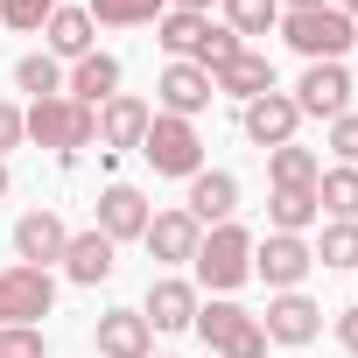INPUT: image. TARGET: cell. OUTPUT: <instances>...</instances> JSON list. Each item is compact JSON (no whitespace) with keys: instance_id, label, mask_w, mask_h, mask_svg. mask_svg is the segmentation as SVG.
<instances>
[{"instance_id":"obj_34","label":"cell","mask_w":358,"mask_h":358,"mask_svg":"<svg viewBox=\"0 0 358 358\" xmlns=\"http://www.w3.org/2000/svg\"><path fill=\"white\" fill-rule=\"evenodd\" d=\"M330 148H337L344 169H358V113H337L330 120Z\"/></svg>"},{"instance_id":"obj_4","label":"cell","mask_w":358,"mask_h":358,"mask_svg":"<svg viewBox=\"0 0 358 358\" xmlns=\"http://www.w3.org/2000/svg\"><path fill=\"white\" fill-rule=\"evenodd\" d=\"M141 155H148V169L155 176H190L204 169V141H197V120H169V113H155L148 120V134H141Z\"/></svg>"},{"instance_id":"obj_38","label":"cell","mask_w":358,"mask_h":358,"mask_svg":"<svg viewBox=\"0 0 358 358\" xmlns=\"http://www.w3.org/2000/svg\"><path fill=\"white\" fill-rule=\"evenodd\" d=\"M169 8H176V15H211L218 0H169Z\"/></svg>"},{"instance_id":"obj_26","label":"cell","mask_w":358,"mask_h":358,"mask_svg":"<svg viewBox=\"0 0 358 358\" xmlns=\"http://www.w3.org/2000/svg\"><path fill=\"white\" fill-rule=\"evenodd\" d=\"M85 15H92V22H106V29H148V22H162V15H169V0H92Z\"/></svg>"},{"instance_id":"obj_20","label":"cell","mask_w":358,"mask_h":358,"mask_svg":"<svg viewBox=\"0 0 358 358\" xmlns=\"http://www.w3.org/2000/svg\"><path fill=\"white\" fill-rule=\"evenodd\" d=\"M113 253H120V246H113V239H106L99 225H92V232H71V246H64V274H71L78 288H99V281H106V274L120 267Z\"/></svg>"},{"instance_id":"obj_29","label":"cell","mask_w":358,"mask_h":358,"mask_svg":"<svg viewBox=\"0 0 358 358\" xmlns=\"http://www.w3.org/2000/svg\"><path fill=\"white\" fill-rule=\"evenodd\" d=\"M15 85H22V92H36V99H57V92H64V64H57L50 50H36V57H22V64H15Z\"/></svg>"},{"instance_id":"obj_3","label":"cell","mask_w":358,"mask_h":358,"mask_svg":"<svg viewBox=\"0 0 358 358\" xmlns=\"http://www.w3.org/2000/svg\"><path fill=\"white\" fill-rule=\"evenodd\" d=\"M22 127H29V141H43V148H64V155H78V148H92L99 141V113L92 106H78V99H36L29 113H22Z\"/></svg>"},{"instance_id":"obj_39","label":"cell","mask_w":358,"mask_h":358,"mask_svg":"<svg viewBox=\"0 0 358 358\" xmlns=\"http://www.w3.org/2000/svg\"><path fill=\"white\" fill-rule=\"evenodd\" d=\"M288 8H330V0H288Z\"/></svg>"},{"instance_id":"obj_24","label":"cell","mask_w":358,"mask_h":358,"mask_svg":"<svg viewBox=\"0 0 358 358\" xmlns=\"http://www.w3.org/2000/svg\"><path fill=\"white\" fill-rule=\"evenodd\" d=\"M246 323H253V316H246L239 302H225V295H218V302H197V323H190V330H197L211 351H225V344H232Z\"/></svg>"},{"instance_id":"obj_33","label":"cell","mask_w":358,"mask_h":358,"mask_svg":"<svg viewBox=\"0 0 358 358\" xmlns=\"http://www.w3.org/2000/svg\"><path fill=\"white\" fill-rule=\"evenodd\" d=\"M57 8H64V0H0V22H8V29H43Z\"/></svg>"},{"instance_id":"obj_8","label":"cell","mask_w":358,"mask_h":358,"mask_svg":"<svg viewBox=\"0 0 358 358\" xmlns=\"http://www.w3.org/2000/svg\"><path fill=\"white\" fill-rule=\"evenodd\" d=\"M239 127H246V141H253V148H288V141H295V127H302V113H295V99H288V92H260V99L239 113Z\"/></svg>"},{"instance_id":"obj_31","label":"cell","mask_w":358,"mask_h":358,"mask_svg":"<svg viewBox=\"0 0 358 358\" xmlns=\"http://www.w3.org/2000/svg\"><path fill=\"white\" fill-rule=\"evenodd\" d=\"M309 253H316V267H358V225L330 218L323 225V246H309Z\"/></svg>"},{"instance_id":"obj_17","label":"cell","mask_w":358,"mask_h":358,"mask_svg":"<svg viewBox=\"0 0 358 358\" xmlns=\"http://www.w3.org/2000/svg\"><path fill=\"white\" fill-rule=\"evenodd\" d=\"M211 92H218V99H239V106H253L260 92H274V64H267L260 50H239L225 71H211Z\"/></svg>"},{"instance_id":"obj_1","label":"cell","mask_w":358,"mask_h":358,"mask_svg":"<svg viewBox=\"0 0 358 358\" xmlns=\"http://www.w3.org/2000/svg\"><path fill=\"white\" fill-rule=\"evenodd\" d=\"M281 36L309 64H344V50L358 43V22L344 8H281Z\"/></svg>"},{"instance_id":"obj_32","label":"cell","mask_w":358,"mask_h":358,"mask_svg":"<svg viewBox=\"0 0 358 358\" xmlns=\"http://www.w3.org/2000/svg\"><path fill=\"white\" fill-rule=\"evenodd\" d=\"M0 358H50L43 323H0Z\"/></svg>"},{"instance_id":"obj_18","label":"cell","mask_w":358,"mask_h":358,"mask_svg":"<svg viewBox=\"0 0 358 358\" xmlns=\"http://www.w3.org/2000/svg\"><path fill=\"white\" fill-rule=\"evenodd\" d=\"M148 218H155V211H148V197H141L134 183H113V190L99 197V232H106L113 246H120V239H141Z\"/></svg>"},{"instance_id":"obj_25","label":"cell","mask_w":358,"mask_h":358,"mask_svg":"<svg viewBox=\"0 0 358 358\" xmlns=\"http://www.w3.org/2000/svg\"><path fill=\"white\" fill-rule=\"evenodd\" d=\"M204 29H211V15H176V8H169V15L155 22V43L169 50V64H190V50H197Z\"/></svg>"},{"instance_id":"obj_40","label":"cell","mask_w":358,"mask_h":358,"mask_svg":"<svg viewBox=\"0 0 358 358\" xmlns=\"http://www.w3.org/2000/svg\"><path fill=\"white\" fill-rule=\"evenodd\" d=\"M0 197H8V162H0Z\"/></svg>"},{"instance_id":"obj_2","label":"cell","mask_w":358,"mask_h":358,"mask_svg":"<svg viewBox=\"0 0 358 358\" xmlns=\"http://www.w3.org/2000/svg\"><path fill=\"white\" fill-rule=\"evenodd\" d=\"M197 281L211 288V295H232L246 274H253V232L246 225H211L204 239H197Z\"/></svg>"},{"instance_id":"obj_16","label":"cell","mask_w":358,"mask_h":358,"mask_svg":"<svg viewBox=\"0 0 358 358\" xmlns=\"http://www.w3.org/2000/svg\"><path fill=\"white\" fill-rule=\"evenodd\" d=\"M120 92V57H106V50H92V57H78L71 64V78H64V99H78V106H106Z\"/></svg>"},{"instance_id":"obj_23","label":"cell","mask_w":358,"mask_h":358,"mask_svg":"<svg viewBox=\"0 0 358 358\" xmlns=\"http://www.w3.org/2000/svg\"><path fill=\"white\" fill-rule=\"evenodd\" d=\"M316 211H330V218H344V225H358V169H323L316 176Z\"/></svg>"},{"instance_id":"obj_14","label":"cell","mask_w":358,"mask_h":358,"mask_svg":"<svg viewBox=\"0 0 358 358\" xmlns=\"http://www.w3.org/2000/svg\"><path fill=\"white\" fill-rule=\"evenodd\" d=\"M99 358H155V330L141 309H106L99 316Z\"/></svg>"},{"instance_id":"obj_15","label":"cell","mask_w":358,"mask_h":358,"mask_svg":"<svg viewBox=\"0 0 358 358\" xmlns=\"http://www.w3.org/2000/svg\"><path fill=\"white\" fill-rule=\"evenodd\" d=\"M141 316H148V330H190L197 323V288L162 274V281H148V309Z\"/></svg>"},{"instance_id":"obj_12","label":"cell","mask_w":358,"mask_h":358,"mask_svg":"<svg viewBox=\"0 0 358 358\" xmlns=\"http://www.w3.org/2000/svg\"><path fill=\"white\" fill-rule=\"evenodd\" d=\"M155 99H162V113H169V120H197L218 92H211V71H197V64H169V71H162V85H155Z\"/></svg>"},{"instance_id":"obj_11","label":"cell","mask_w":358,"mask_h":358,"mask_svg":"<svg viewBox=\"0 0 358 358\" xmlns=\"http://www.w3.org/2000/svg\"><path fill=\"white\" fill-rule=\"evenodd\" d=\"M260 330H267V344H309V337L323 330V309H316L302 288H288V295H274V302H267Z\"/></svg>"},{"instance_id":"obj_22","label":"cell","mask_w":358,"mask_h":358,"mask_svg":"<svg viewBox=\"0 0 358 358\" xmlns=\"http://www.w3.org/2000/svg\"><path fill=\"white\" fill-rule=\"evenodd\" d=\"M267 176H274V190H316V176H323V162H316V148H267Z\"/></svg>"},{"instance_id":"obj_13","label":"cell","mask_w":358,"mask_h":358,"mask_svg":"<svg viewBox=\"0 0 358 358\" xmlns=\"http://www.w3.org/2000/svg\"><path fill=\"white\" fill-rule=\"evenodd\" d=\"M183 211H190L197 225H232V211H239V176H225V169H197Z\"/></svg>"},{"instance_id":"obj_27","label":"cell","mask_w":358,"mask_h":358,"mask_svg":"<svg viewBox=\"0 0 358 358\" xmlns=\"http://www.w3.org/2000/svg\"><path fill=\"white\" fill-rule=\"evenodd\" d=\"M267 218H274V232H295V239H302L323 211H316V190H274V197H267Z\"/></svg>"},{"instance_id":"obj_28","label":"cell","mask_w":358,"mask_h":358,"mask_svg":"<svg viewBox=\"0 0 358 358\" xmlns=\"http://www.w3.org/2000/svg\"><path fill=\"white\" fill-rule=\"evenodd\" d=\"M225 29L246 43V36H267L281 29V0H225Z\"/></svg>"},{"instance_id":"obj_19","label":"cell","mask_w":358,"mask_h":358,"mask_svg":"<svg viewBox=\"0 0 358 358\" xmlns=\"http://www.w3.org/2000/svg\"><path fill=\"white\" fill-rule=\"evenodd\" d=\"M64 246H71V232H64L57 211H29V218L15 225V253H22V267H50V260H64Z\"/></svg>"},{"instance_id":"obj_7","label":"cell","mask_w":358,"mask_h":358,"mask_svg":"<svg viewBox=\"0 0 358 358\" xmlns=\"http://www.w3.org/2000/svg\"><path fill=\"white\" fill-rule=\"evenodd\" d=\"M288 99H295L302 120H337V113H351V71L344 64H309Z\"/></svg>"},{"instance_id":"obj_21","label":"cell","mask_w":358,"mask_h":358,"mask_svg":"<svg viewBox=\"0 0 358 358\" xmlns=\"http://www.w3.org/2000/svg\"><path fill=\"white\" fill-rule=\"evenodd\" d=\"M92 29H99V22H92L85 8H57V15L43 22V43H50L57 64H64V57L78 64V57H92Z\"/></svg>"},{"instance_id":"obj_9","label":"cell","mask_w":358,"mask_h":358,"mask_svg":"<svg viewBox=\"0 0 358 358\" xmlns=\"http://www.w3.org/2000/svg\"><path fill=\"white\" fill-rule=\"evenodd\" d=\"M197 239H204V225H197L190 211H155V218H148V232H141V246H148L162 267L197 260Z\"/></svg>"},{"instance_id":"obj_30","label":"cell","mask_w":358,"mask_h":358,"mask_svg":"<svg viewBox=\"0 0 358 358\" xmlns=\"http://www.w3.org/2000/svg\"><path fill=\"white\" fill-rule=\"evenodd\" d=\"M239 50H246V43H239V36H232L225 22H211V29L197 36V50H190V64H197V71H225V64H232Z\"/></svg>"},{"instance_id":"obj_36","label":"cell","mask_w":358,"mask_h":358,"mask_svg":"<svg viewBox=\"0 0 358 358\" xmlns=\"http://www.w3.org/2000/svg\"><path fill=\"white\" fill-rule=\"evenodd\" d=\"M22 106H8V99H0V155H8V148H22Z\"/></svg>"},{"instance_id":"obj_5","label":"cell","mask_w":358,"mask_h":358,"mask_svg":"<svg viewBox=\"0 0 358 358\" xmlns=\"http://www.w3.org/2000/svg\"><path fill=\"white\" fill-rule=\"evenodd\" d=\"M57 309V281L50 267H0V323H43Z\"/></svg>"},{"instance_id":"obj_6","label":"cell","mask_w":358,"mask_h":358,"mask_svg":"<svg viewBox=\"0 0 358 358\" xmlns=\"http://www.w3.org/2000/svg\"><path fill=\"white\" fill-rule=\"evenodd\" d=\"M309 267H316L309 239H295V232H267V239H253V274H260L274 295L302 288V274H309Z\"/></svg>"},{"instance_id":"obj_10","label":"cell","mask_w":358,"mask_h":358,"mask_svg":"<svg viewBox=\"0 0 358 358\" xmlns=\"http://www.w3.org/2000/svg\"><path fill=\"white\" fill-rule=\"evenodd\" d=\"M148 120H155V106H148V99H134V92H113V99L99 106V148H106V155H120V148H141Z\"/></svg>"},{"instance_id":"obj_35","label":"cell","mask_w":358,"mask_h":358,"mask_svg":"<svg viewBox=\"0 0 358 358\" xmlns=\"http://www.w3.org/2000/svg\"><path fill=\"white\" fill-rule=\"evenodd\" d=\"M218 358H267V330H260V316H253V323H246V330H239Z\"/></svg>"},{"instance_id":"obj_37","label":"cell","mask_w":358,"mask_h":358,"mask_svg":"<svg viewBox=\"0 0 358 358\" xmlns=\"http://www.w3.org/2000/svg\"><path fill=\"white\" fill-rule=\"evenodd\" d=\"M337 344H344V358H358V309L337 316Z\"/></svg>"}]
</instances>
